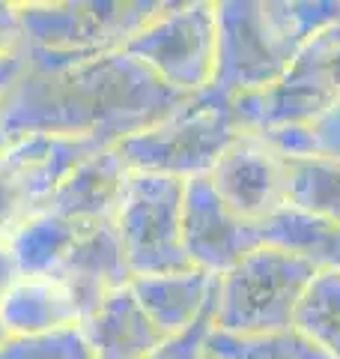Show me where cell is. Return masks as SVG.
Returning a JSON list of instances; mask_svg holds the SVG:
<instances>
[{
    "instance_id": "6da1fadb",
    "label": "cell",
    "mask_w": 340,
    "mask_h": 359,
    "mask_svg": "<svg viewBox=\"0 0 340 359\" xmlns=\"http://www.w3.org/2000/svg\"><path fill=\"white\" fill-rule=\"evenodd\" d=\"M191 96L167 87L126 51L63 66H27L0 99L9 138L81 135L108 147L162 123Z\"/></svg>"
},
{
    "instance_id": "7a4b0ae2",
    "label": "cell",
    "mask_w": 340,
    "mask_h": 359,
    "mask_svg": "<svg viewBox=\"0 0 340 359\" xmlns=\"http://www.w3.org/2000/svg\"><path fill=\"white\" fill-rule=\"evenodd\" d=\"M212 87L233 99L278 84L316 33L340 21V0H221Z\"/></svg>"
},
{
    "instance_id": "3957f363",
    "label": "cell",
    "mask_w": 340,
    "mask_h": 359,
    "mask_svg": "<svg viewBox=\"0 0 340 359\" xmlns=\"http://www.w3.org/2000/svg\"><path fill=\"white\" fill-rule=\"evenodd\" d=\"M167 0H66L15 4L27 66H63L122 51Z\"/></svg>"
},
{
    "instance_id": "277c9868",
    "label": "cell",
    "mask_w": 340,
    "mask_h": 359,
    "mask_svg": "<svg viewBox=\"0 0 340 359\" xmlns=\"http://www.w3.org/2000/svg\"><path fill=\"white\" fill-rule=\"evenodd\" d=\"M320 273L299 255L260 245L218 276L212 330L224 335H271L292 330V314Z\"/></svg>"
},
{
    "instance_id": "5b68a950",
    "label": "cell",
    "mask_w": 340,
    "mask_h": 359,
    "mask_svg": "<svg viewBox=\"0 0 340 359\" xmlns=\"http://www.w3.org/2000/svg\"><path fill=\"white\" fill-rule=\"evenodd\" d=\"M239 135L230 99L215 90H203L162 123L120 141L117 150L132 171L176 177L185 183L194 177H209L215 162Z\"/></svg>"
},
{
    "instance_id": "8992f818",
    "label": "cell",
    "mask_w": 340,
    "mask_h": 359,
    "mask_svg": "<svg viewBox=\"0 0 340 359\" xmlns=\"http://www.w3.org/2000/svg\"><path fill=\"white\" fill-rule=\"evenodd\" d=\"M340 99V21L320 30L299 51L287 75L269 90L230 99L236 129L263 135L269 129L296 126L323 114Z\"/></svg>"
},
{
    "instance_id": "52a82bcc",
    "label": "cell",
    "mask_w": 340,
    "mask_h": 359,
    "mask_svg": "<svg viewBox=\"0 0 340 359\" xmlns=\"http://www.w3.org/2000/svg\"><path fill=\"white\" fill-rule=\"evenodd\" d=\"M167 87L197 96L212 87L218 66V13L209 0L167 4L122 48Z\"/></svg>"
},
{
    "instance_id": "ba28073f",
    "label": "cell",
    "mask_w": 340,
    "mask_h": 359,
    "mask_svg": "<svg viewBox=\"0 0 340 359\" xmlns=\"http://www.w3.org/2000/svg\"><path fill=\"white\" fill-rule=\"evenodd\" d=\"M183 180L132 171L113 216L132 278L194 269L183 249Z\"/></svg>"
},
{
    "instance_id": "9c48e42d",
    "label": "cell",
    "mask_w": 340,
    "mask_h": 359,
    "mask_svg": "<svg viewBox=\"0 0 340 359\" xmlns=\"http://www.w3.org/2000/svg\"><path fill=\"white\" fill-rule=\"evenodd\" d=\"M260 245H263L260 228L227 210V204L212 189L209 177L185 180L183 249L191 266L212 276H224Z\"/></svg>"
},
{
    "instance_id": "30bf717a",
    "label": "cell",
    "mask_w": 340,
    "mask_h": 359,
    "mask_svg": "<svg viewBox=\"0 0 340 359\" xmlns=\"http://www.w3.org/2000/svg\"><path fill=\"white\" fill-rule=\"evenodd\" d=\"M209 183L233 216L263 224L287 207L281 156L257 135H239L209 171Z\"/></svg>"
},
{
    "instance_id": "8fae6325",
    "label": "cell",
    "mask_w": 340,
    "mask_h": 359,
    "mask_svg": "<svg viewBox=\"0 0 340 359\" xmlns=\"http://www.w3.org/2000/svg\"><path fill=\"white\" fill-rule=\"evenodd\" d=\"M105 147L108 144H101L99 138H81V135H18L0 156V174L13 183L27 210H39L87 156Z\"/></svg>"
},
{
    "instance_id": "7c38bea8",
    "label": "cell",
    "mask_w": 340,
    "mask_h": 359,
    "mask_svg": "<svg viewBox=\"0 0 340 359\" xmlns=\"http://www.w3.org/2000/svg\"><path fill=\"white\" fill-rule=\"evenodd\" d=\"M129 180H132V168L120 156V150L105 147L87 156L39 210L69 219L78 228L113 222Z\"/></svg>"
},
{
    "instance_id": "4fadbf2b",
    "label": "cell",
    "mask_w": 340,
    "mask_h": 359,
    "mask_svg": "<svg viewBox=\"0 0 340 359\" xmlns=\"http://www.w3.org/2000/svg\"><path fill=\"white\" fill-rule=\"evenodd\" d=\"M54 276H60L66 287L72 290L78 309H81V323L113 290L126 287L132 282V273L113 222L93 224V228H84L78 233L75 245Z\"/></svg>"
},
{
    "instance_id": "5bb4252c",
    "label": "cell",
    "mask_w": 340,
    "mask_h": 359,
    "mask_svg": "<svg viewBox=\"0 0 340 359\" xmlns=\"http://www.w3.org/2000/svg\"><path fill=\"white\" fill-rule=\"evenodd\" d=\"M129 287L146 311V318L167 339L185 332L203 314L215 311V299H218V276L203 273V269L138 276L129 282Z\"/></svg>"
},
{
    "instance_id": "9a60e30c",
    "label": "cell",
    "mask_w": 340,
    "mask_h": 359,
    "mask_svg": "<svg viewBox=\"0 0 340 359\" xmlns=\"http://www.w3.org/2000/svg\"><path fill=\"white\" fill-rule=\"evenodd\" d=\"M96 359H146L167 335L146 318L132 287H120L81 323Z\"/></svg>"
},
{
    "instance_id": "2e32d148",
    "label": "cell",
    "mask_w": 340,
    "mask_h": 359,
    "mask_svg": "<svg viewBox=\"0 0 340 359\" xmlns=\"http://www.w3.org/2000/svg\"><path fill=\"white\" fill-rule=\"evenodd\" d=\"M6 335H42L81 327V309L60 276H21L0 302Z\"/></svg>"
},
{
    "instance_id": "e0dca14e",
    "label": "cell",
    "mask_w": 340,
    "mask_h": 359,
    "mask_svg": "<svg viewBox=\"0 0 340 359\" xmlns=\"http://www.w3.org/2000/svg\"><path fill=\"white\" fill-rule=\"evenodd\" d=\"M81 231L84 228L75 222L48 210H30L6 231L3 243L15 257L21 276H51L60 269Z\"/></svg>"
},
{
    "instance_id": "ac0fdd59",
    "label": "cell",
    "mask_w": 340,
    "mask_h": 359,
    "mask_svg": "<svg viewBox=\"0 0 340 359\" xmlns=\"http://www.w3.org/2000/svg\"><path fill=\"white\" fill-rule=\"evenodd\" d=\"M257 228L263 245L299 255L316 269H340V222L316 219L283 207Z\"/></svg>"
},
{
    "instance_id": "d6986e66",
    "label": "cell",
    "mask_w": 340,
    "mask_h": 359,
    "mask_svg": "<svg viewBox=\"0 0 340 359\" xmlns=\"http://www.w3.org/2000/svg\"><path fill=\"white\" fill-rule=\"evenodd\" d=\"M287 207L316 219L340 222V162L337 159H283Z\"/></svg>"
},
{
    "instance_id": "ffe728a7",
    "label": "cell",
    "mask_w": 340,
    "mask_h": 359,
    "mask_svg": "<svg viewBox=\"0 0 340 359\" xmlns=\"http://www.w3.org/2000/svg\"><path fill=\"white\" fill-rule=\"evenodd\" d=\"M292 330L323 353L340 359V269H320L302 294Z\"/></svg>"
},
{
    "instance_id": "44dd1931",
    "label": "cell",
    "mask_w": 340,
    "mask_h": 359,
    "mask_svg": "<svg viewBox=\"0 0 340 359\" xmlns=\"http://www.w3.org/2000/svg\"><path fill=\"white\" fill-rule=\"evenodd\" d=\"M257 138H263L283 159H308V156H316V159L340 162V99L308 123L269 129L263 135H257Z\"/></svg>"
},
{
    "instance_id": "7402d4cb",
    "label": "cell",
    "mask_w": 340,
    "mask_h": 359,
    "mask_svg": "<svg viewBox=\"0 0 340 359\" xmlns=\"http://www.w3.org/2000/svg\"><path fill=\"white\" fill-rule=\"evenodd\" d=\"M206 351L218 359H332L296 330L271 335H224L212 330Z\"/></svg>"
},
{
    "instance_id": "603a6c76",
    "label": "cell",
    "mask_w": 340,
    "mask_h": 359,
    "mask_svg": "<svg viewBox=\"0 0 340 359\" xmlns=\"http://www.w3.org/2000/svg\"><path fill=\"white\" fill-rule=\"evenodd\" d=\"M0 359H96L81 327L42 332V335H6Z\"/></svg>"
},
{
    "instance_id": "cb8c5ba5",
    "label": "cell",
    "mask_w": 340,
    "mask_h": 359,
    "mask_svg": "<svg viewBox=\"0 0 340 359\" xmlns=\"http://www.w3.org/2000/svg\"><path fill=\"white\" fill-rule=\"evenodd\" d=\"M212 318H215V311L203 314L194 327L164 339L146 359H203L206 356V341L212 335Z\"/></svg>"
},
{
    "instance_id": "d4e9b609",
    "label": "cell",
    "mask_w": 340,
    "mask_h": 359,
    "mask_svg": "<svg viewBox=\"0 0 340 359\" xmlns=\"http://www.w3.org/2000/svg\"><path fill=\"white\" fill-rule=\"evenodd\" d=\"M24 212H30L24 207V201L18 198V192L13 189V183L0 174V240L6 237V231L13 228V224L24 216Z\"/></svg>"
},
{
    "instance_id": "484cf974",
    "label": "cell",
    "mask_w": 340,
    "mask_h": 359,
    "mask_svg": "<svg viewBox=\"0 0 340 359\" xmlns=\"http://www.w3.org/2000/svg\"><path fill=\"white\" fill-rule=\"evenodd\" d=\"M21 30H18V9L15 4H0V57L18 51Z\"/></svg>"
},
{
    "instance_id": "4316f807",
    "label": "cell",
    "mask_w": 340,
    "mask_h": 359,
    "mask_svg": "<svg viewBox=\"0 0 340 359\" xmlns=\"http://www.w3.org/2000/svg\"><path fill=\"white\" fill-rule=\"evenodd\" d=\"M24 69H27V60H24V54H21V48L6 54V57H0V99H3V93L15 84V78Z\"/></svg>"
},
{
    "instance_id": "83f0119b",
    "label": "cell",
    "mask_w": 340,
    "mask_h": 359,
    "mask_svg": "<svg viewBox=\"0 0 340 359\" xmlns=\"http://www.w3.org/2000/svg\"><path fill=\"white\" fill-rule=\"evenodd\" d=\"M18 278H21V269H18V264H15V257L9 255L6 243L0 240V302L6 299V294L15 287Z\"/></svg>"
},
{
    "instance_id": "f1b7e54d",
    "label": "cell",
    "mask_w": 340,
    "mask_h": 359,
    "mask_svg": "<svg viewBox=\"0 0 340 359\" xmlns=\"http://www.w3.org/2000/svg\"><path fill=\"white\" fill-rule=\"evenodd\" d=\"M9 141H13V138H9V132H6V126H3V120H0V156H3V153H6V147H9Z\"/></svg>"
},
{
    "instance_id": "f546056e",
    "label": "cell",
    "mask_w": 340,
    "mask_h": 359,
    "mask_svg": "<svg viewBox=\"0 0 340 359\" xmlns=\"http://www.w3.org/2000/svg\"><path fill=\"white\" fill-rule=\"evenodd\" d=\"M6 341V330H3V320H0V344Z\"/></svg>"
},
{
    "instance_id": "4dcf8cb0",
    "label": "cell",
    "mask_w": 340,
    "mask_h": 359,
    "mask_svg": "<svg viewBox=\"0 0 340 359\" xmlns=\"http://www.w3.org/2000/svg\"><path fill=\"white\" fill-rule=\"evenodd\" d=\"M203 359H218V356H212V353H209V351H206V356H203Z\"/></svg>"
}]
</instances>
